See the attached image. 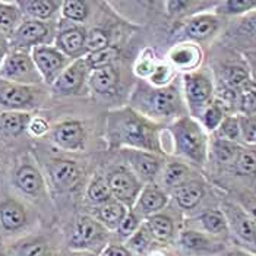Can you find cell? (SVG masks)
I'll list each match as a JSON object with an SVG mask.
<instances>
[{
    "mask_svg": "<svg viewBox=\"0 0 256 256\" xmlns=\"http://www.w3.org/2000/svg\"><path fill=\"white\" fill-rule=\"evenodd\" d=\"M221 26V20L212 14H198L188 18L178 31V40L182 42L189 41H205L214 37Z\"/></svg>",
    "mask_w": 256,
    "mask_h": 256,
    "instance_id": "cell-16",
    "label": "cell"
},
{
    "mask_svg": "<svg viewBox=\"0 0 256 256\" xmlns=\"http://www.w3.org/2000/svg\"><path fill=\"white\" fill-rule=\"evenodd\" d=\"M46 101V91L40 85H22L0 78V110L26 112L38 108Z\"/></svg>",
    "mask_w": 256,
    "mask_h": 256,
    "instance_id": "cell-4",
    "label": "cell"
},
{
    "mask_svg": "<svg viewBox=\"0 0 256 256\" xmlns=\"http://www.w3.org/2000/svg\"><path fill=\"white\" fill-rule=\"evenodd\" d=\"M108 242V230L101 226L94 217L80 216L76 220L72 234L69 238V244L75 250H102Z\"/></svg>",
    "mask_w": 256,
    "mask_h": 256,
    "instance_id": "cell-8",
    "label": "cell"
},
{
    "mask_svg": "<svg viewBox=\"0 0 256 256\" xmlns=\"http://www.w3.org/2000/svg\"><path fill=\"white\" fill-rule=\"evenodd\" d=\"M227 256H254V255H250V254H248V252H244V250H233V252H230Z\"/></svg>",
    "mask_w": 256,
    "mask_h": 256,
    "instance_id": "cell-54",
    "label": "cell"
},
{
    "mask_svg": "<svg viewBox=\"0 0 256 256\" xmlns=\"http://www.w3.org/2000/svg\"><path fill=\"white\" fill-rule=\"evenodd\" d=\"M140 224H142V218L134 210H129L126 217L123 218V221L116 228V234L120 240H128L140 227Z\"/></svg>",
    "mask_w": 256,
    "mask_h": 256,
    "instance_id": "cell-48",
    "label": "cell"
},
{
    "mask_svg": "<svg viewBox=\"0 0 256 256\" xmlns=\"http://www.w3.org/2000/svg\"><path fill=\"white\" fill-rule=\"evenodd\" d=\"M60 14L63 20L74 24H82L90 16V4L84 0H66L62 3Z\"/></svg>",
    "mask_w": 256,
    "mask_h": 256,
    "instance_id": "cell-40",
    "label": "cell"
},
{
    "mask_svg": "<svg viewBox=\"0 0 256 256\" xmlns=\"http://www.w3.org/2000/svg\"><path fill=\"white\" fill-rule=\"evenodd\" d=\"M85 37H86V31L80 25L62 20L56 25L54 47L72 62L84 59L86 56Z\"/></svg>",
    "mask_w": 256,
    "mask_h": 256,
    "instance_id": "cell-11",
    "label": "cell"
},
{
    "mask_svg": "<svg viewBox=\"0 0 256 256\" xmlns=\"http://www.w3.org/2000/svg\"><path fill=\"white\" fill-rule=\"evenodd\" d=\"M222 85L227 90H232L238 94V91L250 82L249 78V70L244 64L242 63H228L222 68Z\"/></svg>",
    "mask_w": 256,
    "mask_h": 256,
    "instance_id": "cell-30",
    "label": "cell"
},
{
    "mask_svg": "<svg viewBox=\"0 0 256 256\" xmlns=\"http://www.w3.org/2000/svg\"><path fill=\"white\" fill-rule=\"evenodd\" d=\"M106 142L108 150H140L161 154L158 123L129 107L108 112L106 120Z\"/></svg>",
    "mask_w": 256,
    "mask_h": 256,
    "instance_id": "cell-1",
    "label": "cell"
},
{
    "mask_svg": "<svg viewBox=\"0 0 256 256\" xmlns=\"http://www.w3.org/2000/svg\"><path fill=\"white\" fill-rule=\"evenodd\" d=\"M162 183L167 189H178L183 183L190 180V168L188 164L180 161L167 162L162 168Z\"/></svg>",
    "mask_w": 256,
    "mask_h": 256,
    "instance_id": "cell-31",
    "label": "cell"
},
{
    "mask_svg": "<svg viewBox=\"0 0 256 256\" xmlns=\"http://www.w3.org/2000/svg\"><path fill=\"white\" fill-rule=\"evenodd\" d=\"M90 76V69L84 59L74 60L52 85V91L54 96L69 97L76 96L82 91L85 82Z\"/></svg>",
    "mask_w": 256,
    "mask_h": 256,
    "instance_id": "cell-15",
    "label": "cell"
},
{
    "mask_svg": "<svg viewBox=\"0 0 256 256\" xmlns=\"http://www.w3.org/2000/svg\"><path fill=\"white\" fill-rule=\"evenodd\" d=\"M126 166L136 174L142 183H154L164 168V157L161 154L140 150H120Z\"/></svg>",
    "mask_w": 256,
    "mask_h": 256,
    "instance_id": "cell-12",
    "label": "cell"
},
{
    "mask_svg": "<svg viewBox=\"0 0 256 256\" xmlns=\"http://www.w3.org/2000/svg\"><path fill=\"white\" fill-rule=\"evenodd\" d=\"M47 173L52 182V186L60 194H68L75 190L82 178L80 167L74 160H68V158L52 160L50 164L47 166Z\"/></svg>",
    "mask_w": 256,
    "mask_h": 256,
    "instance_id": "cell-14",
    "label": "cell"
},
{
    "mask_svg": "<svg viewBox=\"0 0 256 256\" xmlns=\"http://www.w3.org/2000/svg\"><path fill=\"white\" fill-rule=\"evenodd\" d=\"M240 148H242V145L237 142L216 138L211 144V156L220 166L232 167Z\"/></svg>",
    "mask_w": 256,
    "mask_h": 256,
    "instance_id": "cell-32",
    "label": "cell"
},
{
    "mask_svg": "<svg viewBox=\"0 0 256 256\" xmlns=\"http://www.w3.org/2000/svg\"><path fill=\"white\" fill-rule=\"evenodd\" d=\"M178 243L186 252L198 256H214L224 252L226 249L224 242H221L218 237L194 228L183 230L178 236Z\"/></svg>",
    "mask_w": 256,
    "mask_h": 256,
    "instance_id": "cell-17",
    "label": "cell"
},
{
    "mask_svg": "<svg viewBox=\"0 0 256 256\" xmlns=\"http://www.w3.org/2000/svg\"><path fill=\"white\" fill-rule=\"evenodd\" d=\"M232 168L238 176L256 178V145L242 146Z\"/></svg>",
    "mask_w": 256,
    "mask_h": 256,
    "instance_id": "cell-33",
    "label": "cell"
},
{
    "mask_svg": "<svg viewBox=\"0 0 256 256\" xmlns=\"http://www.w3.org/2000/svg\"><path fill=\"white\" fill-rule=\"evenodd\" d=\"M130 107L156 123L157 120L183 118V100L176 84L156 88L140 80L132 92Z\"/></svg>",
    "mask_w": 256,
    "mask_h": 256,
    "instance_id": "cell-2",
    "label": "cell"
},
{
    "mask_svg": "<svg viewBox=\"0 0 256 256\" xmlns=\"http://www.w3.org/2000/svg\"><path fill=\"white\" fill-rule=\"evenodd\" d=\"M118 56H120V50L118 46H108L96 53H88L84 58V60H85L90 72H92V70H98L102 68L113 66V63L118 59Z\"/></svg>",
    "mask_w": 256,
    "mask_h": 256,
    "instance_id": "cell-36",
    "label": "cell"
},
{
    "mask_svg": "<svg viewBox=\"0 0 256 256\" xmlns=\"http://www.w3.org/2000/svg\"><path fill=\"white\" fill-rule=\"evenodd\" d=\"M0 78L22 85H41L42 79L26 52L9 50L0 66Z\"/></svg>",
    "mask_w": 256,
    "mask_h": 256,
    "instance_id": "cell-7",
    "label": "cell"
},
{
    "mask_svg": "<svg viewBox=\"0 0 256 256\" xmlns=\"http://www.w3.org/2000/svg\"><path fill=\"white\" fill-rule=\"evenodd\" d=\"M22 22V14L16 2H0V31L8 37Z\"/></svg>",
    "mask_w": 256,
    "mask_h": 256,
    "instance_id": "cell-35",
    "label": "cell"
},
{
    "mask_svg": "<svg viewBox=\"0 0 256 256\" xmlns=\"http://www.w3.org/2000/svg\"><path fill=\"white\" fill-rule=\"evenodd\" d=\"M106 178L113 199L132 210L144 188V183L136 178V174L128 166H114L107 173Z\"/></svg>",
    "mask_w": 256,
    "mask_h": 256,
    "instance_id": "cell-9",
    "label": "cell"
},
{
    "mask_svg": "<svg viewBox=\"0 0 256 256\" xmlns=\"http://www.w3.org/2000/svg\"><path fill=\"white\" fill-rule=\"evenodd\" d=\"M31 58L46 85H53L59 75L72 63L54 46H40L31 50Z\"/></svg>",
    "mask_w": 256,
    "mask_h": 256,
    "instance_id": "cell-10",
    "label": "cell"
},
{
    "mask_svg": "<svg viewBox=\"0 0 256 256\" xmlns=\"http://www.w3.org/2000/svg\"><path fill=\"white\" fill-rule=\"evenodd\" d=\"M228 37L243 47H256V10L243 15L228 31Z\"/></svg>",
    "mask_w": 256,
    "mask_h": 256,
    "instance_id": "cell-27",
    "label": "cell"
},
{
    "mask_svg": "<svg viewBox=\"0 0 256 256\" xmlns=\"http://www.w3.org/2000/svg\"><path fill=\"white\" fill-rule=\"evenodd\" d=\"M240 138L248 145H256V116H238Z\"/></svg>",
    "mask_w": 256,
    "mask_h": 256,
    "instance_id": "cell-49",
    "label": "cell"
},
{
    "mask_svg": "<svg viewBox=\"0 0 256 256\" xmlns=\"http://www.w3.org/2000/svg\"><path fill=\"white\" fill-rule=\"evenodd\" d=\"M156 60H154V56H142L140 59L138 60V63L135 64V74L138 75L139 78H146L151 75L152 69L156 68Z\"/></svg>",
    "mask_w": 256,
    "mask_h": 256,
    "instance_id": "cell-50",
    "label": "cell"
},
{
    "mask_svg": "<svg viewBox=\"0 0 256 256\" xmlns=\"http://www.w3.org/2000/svg\"><path fill=\"white\" fill-rule=\"evenodd\" d=\"M167 202H168V196L160 186H157L156 183H146L142 188L136 199V204L132 210L140 218H148L161 212L167 205Z\"/></svg>",
    "mask_w": 256,
    "mask_h": 256,
    "instance_id": "cell-19",
    "label": "cell"
},
{
    "mask_svg": "<svg viewBox=\"0 0 256 256\" xmlns=\"http://www.w3.org/2000/svg\"><path fill=\"white\" fill-rule=\"evenodd\" d=\"M151 240H152V236H151V233H150L146 224L142 222L138 230L126 240V248H128L132 254H134V252H135V254H144V252L148 249V246L151 244Z\"/></svg>",
    "mask_w": 256,
    "mask_h": 256,
    "instance_id": "cell-44",
    "label": "cell"
},
{
    "mask_svg": "<svg viewBox=\"0 0 256 256\" xmlns=\"http://www.w3.org/2000/svg\"><path fill=\"white\" fill-rule=\"evenodd\" d=\"M226 107L222 106L221 101L214 100L202 113L200 120H202V126L204 129H206L208 132H214L217 130L218 126L221 124L222 118H226Z\"/></svg>",
    "mask_w": 256,
    "mask_h": 256,
    "instance_id": "cell-42",
    "label": "cell"
},
{
    "mask_svg": "<svg viewBox=\"0 0 256 256\" xmlns=\"http://www.w3.org/2000/svg\"><path fill=\"white\" fill-rule=\"evenodd\" d=\"M32 118L26 112H2L0 113V138L10 139L22 135L28 130V124Z\"/></svg>",
    "mask_w": 256,
    "mask_h": 256,
    "instance_id": "cell-24",
    "label": "cell"
},
{
    "mask_svg": "<svg viewBox=\"0 0 256 256\" xmlns=\"http://www.w3.org/2000/svg\"><path fill=\"white\" fill-rule=\"evenodd\" d=\"M112 199H113V196H112V192H110L106 176L96 174L91 178V182L86 188V200L96 206H100V205H102Z\"/></svg>",
    "mask_w": 256,
    "mask_h": 256,
    "instance_id": "cell-38",
    "label": "cell"
},
{
    "mask_svg": "<svg viewBox=\"0 0 256 256\" xmlns=\"http://www.w3.org/2000/svg\"><path fill=\"white\" fill-rule=\"evenodd\" d=\"M52 139L60 150L82 151L85 148V142H86V132L80 122L74 120V118H68V120L58 123L53 128Z\"/></svg>",
    "mask_w": 256,
    "mask_h": 256,
    "instance_id": "cell-18",
    "label": "cell"
},
{
    "mask_svg": "<svg viewBox=\"0 0 256 256\" xmlns=\"http://www.w3.org/2000/svg\"><path fill=\"white\" fill-rule=\"evenodd\" d=\"M221 211L224 212L228 230L249 249L256 252V221L236 202H222Z\"/></svg>",
    "mask_w": 256,
    "mask_h": 256,
    "instance_id": "cell-13",
    "label": "cell"
},
{
    "mask_svg": "<svg viewBox=\"0 0 256 256\" xmlns=\"http://www.w3.org/2000/svg\"><path fill=\"white\" fill-rule=\"evenodd\" d=\"M237 107L243 116H256V84L248 82L240 91L237 98Z\"/></svg>",
    "mask_w": 256,
    "mask_h": 256,
    "instance_id": "cell-43",
    "label": "cell"
},
{
    "mask_svg": "<svg viewBox=\"0 0 256 256\" xmlns=\"http://www.w3.org/2000/svg\"><path fill=\"white\" fill-rule=\"evenodd\" d=\"M101 256H134V254L126 248L120 244H107L102 250Z\"/></svg>",
    "mask_w": 256,
    "mask_h": 256,
    "instance_id": "cell-52",
    "label": "cell"
},
{
    "mask_svg": "<svg viewBox=\"0 0 256 256\" xmlns=\"http://www.w3.org/2000/svg\"><path fill=\"white\" fill-rule=\"evenodd\" d=\"M198 224L202 232L214 237H226L228 234V224L226 216L221 210H208L199 214L196 218Z\"/></svg>",
    "mask_w": 256,
    "mask_h": 256,
    "instance_id": "cell-29",
    "label": "cell"
},
{
    "mask_svg": "<svg viewBox=\"0 0 256 256\" xmlns=\"http://www.w3.org/2000/svg\"><path fill=\"white\" fill-rule=\"evenodd\" d=\"M48 129H50L48 122L42 118H32L28 124V132L32 136H42L48 132Z\"/></svg>",
    "mask_w": 256,
    "mask_h": 256,
    "instance_id": "cell-51",
    "label": "cell"
},
{
    "mask_svg": "<svg viewBox=\"0 0 256 256\" xmlns=\"http://www.w3.org/2000/svg\"><path fill=\"white\" fill-rule=\"evenodd\" d=\"M74 256H96L94 254H76V255Z\"/></svg>",
    "mask_w": 256,
    "mask_h": 256,
    "instance_id": "cell-56",
    "label": "cell"
},
{
    "mask_svg": "<svg viewBox=\"0 0 256 256\" xmlns=\"http://www.w3.org/2000/svg\"><path fill=\"white\" fill-rule=\"evenodd\" d=\"M28 224V212L24 204L12 196L0 199V226L4 232L15 233Z\"/></svg>",
    "mask_w": 256,
    "mask_h": 256,
    "instance_id": "cell-20",
    "label": "cell"
},
{
    "mask_svg": "<svg viewBox=\"0 0 256 256\" xmlns=\"http://www.w3.org/2000/svg\"><path fill=\"white\" fill-rule=\"evenodd\" d=\"M10 256H48V244L42 237H32L18 243Z\"/></svg>",
    "mask_w": 256,
    "mask_h": 256,
    "instance_id": "cell-41",
    "label": "cell"
},
{
    "mask_svg": "<svg viewBox=\"0 0 256 256\" xmlns=\"http://www.w3.org/2000/svg\"><path fill=\"white\" fill-rule=\"evenodd\" d=\"M0 46H8V38L4 37V34L0 31ZM9 47V46H8Z\"/></svg>",
    "mask_w": 256,
    "mask_h": 256,
    "instance_id": "cell-55",
    "label": "cell"
},
{
    "mask_svg": "<svg viewBox=\"0 0 256 256\" xmlns=\"http://www.w3.org/2000/svg\"><path fill=\"white\" fill-rule=\"evenodd\" d=\"M0 256H4V254H3V252H2V250H0Z\"/></svg>",
    "mask_w": 256,
    "mask_h": 256,
    "instance_id": "cell-57",
    "label": "cell"
},
{
    "mask_svg": "<svg viewBox=\"0 0 256 256\" xmlns=\"http://www.w3.org/2000/svg\"><path fill=\"white\" fill-rule=\"evenodd\" d=\"M174 76L173 68L170 64L166 63H157L156 68L152 69L151 75L148 76L150 85L156 86V88H162L172 84V79Z\"/></svg>",
    "mask_w": 256,
    "mask_h": 256,
    "instance_id": "cell-47",
    "label": "cell"
},
{
    "mask_svg": "<svg viewBox=\"0 0 256 256\" xmlns=\"http://www.w3.org/2000/svg\"><path fill=\"white\" fill-rule=\"evenodd\" d=\"M14 184L26 196H38L44 190V178L31 162H24L14 173Z\"/></svg>",
    "mask_w": 256,
    "mask_h": 256,
    "instance_id": "cell-21",
    "label": "cell"
},
{
    "mask_svg": "<svg viewBox=\"0 0 256 256\" xmlns=\"http://www.w3.org/2000/svg\"><path fill=\"white\" fill-rule=\"evenodd\" d=\"M108 46H112L110 44V37H108V34L104 30H101V28H91L90 31H86V37H85L86 54L100 52V50H102V48H106Z\"/></svg>",
    "mask_w": 256,
    "mask_h": 256,
    "instance_id": "cell-46",
    "label": "cell"
},
{
    "mask_svg": "<svg viewBox=\"0 0 256 256\" xmlns=\"http://www.w3.org/2000/svg\"><path fill=\"white\" fill-rule=\"evenodd\" d=\"M170 134L178 156L198 167L205 166L208 158V136L195 118L183 116L174 120L170 124Z\"/></svg>",
    "mask_w": 256,
    "mask_h": 256,
    "instance_id": "cell-3",
    "label": "cell"
},
{
    "mask_svg": "<svg viewBox=\"0 0 256 256\" xmlns=\"http://www.w3.org/2000/svg\"><path fill=\"white\" fill-rule=\"evenodd\" d=\"M216 15L222 16H243L256 10V0H226L217 2Z\"/></svg>",
    "mask_w": 256,
    "mask_h": 256,
    "instance_id": "cell-37",
    "label": "cell"
},
{
    "mask_svg": "<svg viewBox=\"0 0 256 256\" xmlns=\"http://www.w3.org/2000/svg\"><path fill=\"white\" fill-rule=\"evenodd\" d=\"M9 47L8 46H0V66H2V62H3V59H4V56L8 54V50Z\"/></svg>",
    "mask_w": 256,
    "mask_h": 256,
    "instance_id": "cell-53",
    "label": "cell"
},
{
    "mask_svg": "<svg viewBox=\"0 0 256 256\" xmlns=\"http://www.w3.org/2000/svg\"><path fill=\"white\" fill-rule=\"evenodd\" d=\"M217 138L226 139V140H232L237 142L240 140V124H238V116L234 114H228L222 118L221 124L217 129Z\"/></svg>",
    "mask_w": 256,
    "mask_h": 256,
    "instance_id": "cell-45",
    "label": "cell"
},
{
    "mask_svg": "<svg viewBox=\"0 0 256 256\" xmlns=\"http://www.w3.org/2000/svg\"><path fill=\"white\" fill-rule=\"evenodd\" d=\"M56 37V25L52 22L36 20H24L16 30L8 37L10 50L31 53L32 48L40 46H52Z\"/></svg>",
    "mask_w": 256,
    "mask_h": 256,
    "instance_id": "cell-5",
    "label": "cell"
},
{
    "mask_svg": "<svg viewBox=\"0 0 256 256\" xmlns=\"http://www.w3.org/2000/svg\"><path fill=\"white\" fill-rule=\"evenodd\" d=\"M129 208H126L123 204L112 199L94 210V218L98 221L101 226H104L107 230H116L118 224L126 217Z\"/></svg>",
    "mask_w": 256,
    "mask_h": 256,
    "instance_id": "cell-26",
    "label": "cell"
},
{
    "mask_svg": "<svg viewBox=\"0 0 256 256\" xmlns=\"http://www.w3.org/2000/svg\"><path fill=\"white\" fill-rule=\"evenodd\" d=\"M120 80L118 70L114 66H108V68H102L98 70H92L90 72L88 82L90 86L101 96H112L116 92Z\"/></svg>",
    "mask_w": 256,
    "mask_h": 256,
    "instance_id": "cell-25",
    "label": "cell"
},
{
    "mask_svg": "<svg viewBox=\"0 0 256 256\" xmlns=\"http://www.w3.org/2000/svg\"><path fill=\"white\" fill-rule=\"evenodd\" d=\"M145 224H146L152 238L166 242V240L172 238L174 234V221H173V218H170L166 214H161V212L154 214V216L146 218Z\"/></svg>",
    "mask_w": 256,
    "mask_h": 256,
    "instance_id": "cell-34",
    "label": "cell"
},
{
    "mask_svg": "<svg viewBox=\"0 0 256 256\" xmlns=\"http://www.w3.org/2000/svg\"><path fill=\"white\" fill-rule=\"evenodd\" d=\"M173 195L178 202V208H182L184 211H192L196 208L205 196V189H204L202 183L195 182V180H189V182L183 183L182 186H178V189H174Z\"/></svg>",
    "mask_w": 256,
    "mask_h": 256,
    "instance_id": "cell-28",
    "label": "cell"
},
{
    "mask_svg": "<svg viewBox=\"0 0 256 256\" xmlns=\"http://www.w3.org/2000/svg\"><path fill=\"white\" fill-rule=\"evenodd\" d=\"M168 60L173 69L194 72L202 62V50L195 42H178L170 50Z\"/></svg>",
    "mask_w": 256,
    "mask_h": 256,
    "instance_id": "cell-22",
    "label": "cell"
},
{
    "mask_svg": "<svg viewBox=\"0 0 256 256\" xmlns=\"http://www.w3.org/2000/svg\"><path fill=\"white\" fill-rule=\"evenodd\" d=\"M62 3L59 0H18L16 6L26 20L48 22L60 12Z\"/></svg>",
    "mask_w": 256,
    "mask_h": 256,
    "instance_id": "cell-23",
    "label": "cell"
},
{
    "mask_svg": "<svg viewBox=\"0 0 256 256\" xmlns=\"http://www.w3.org/2000/svg\"><path fill=\"white\" fill-rule=\"evenodd\" d=\"M167 12L172 16H195L198 10L216 8L217 2H166Z\"/></svg>",
    "mask_w": 256,
    "mask_h": 256,
    "instance_id": "cell-39",
    "label": "cell"
},
{
    "mask_svg": "<svg viewBox=\"0 0 256 256\" xmlns=\"http://www.w3.org/2000/svg\"><path fill=\"white\" fill-rule=\"evenodd\" d=\"M183 91L194 118H200L214 101V82L208 70H194L183 75Z\"/></svg>",
    "mask_w": 256,
    "mask_h": 256,
    "instance_id": "cell-6",
    "label": "cell"
}]
</instances>
